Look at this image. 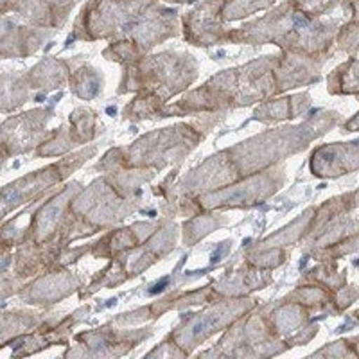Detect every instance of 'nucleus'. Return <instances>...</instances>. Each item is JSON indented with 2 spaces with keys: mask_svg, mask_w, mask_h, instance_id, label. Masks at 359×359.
<instances>
[{
  "mask_svg": "<svg viewBox=\"0 0 359 359\" xmlns=\"http://www.w3.org/2000/svg\"><path fill=\"white\" fill-rule=\"evenodd\" d=\"M217 2H208L203 8H200L198 11L192 13L191 24L192 31H198L201 36H207V34L214 33V31H219V24H217Z\"/></svg>",
  "mask_w": 359,
  "mask_h": 359,
  "instance_id": "nucleus-1",
  "label": "nucleus"
},
{
  "mask_svg": "<svg viewBox=\"0 0 359 359\" xmlns=\"http://www.w3.org/2000/svg\"><path fill=\"white\" fill-rule=\"evenodd\" d=\"M273 2V0H233L232 4L226 6L224 9V17L233 20V18L246 17L248 13L255 11V9L266 8Z\"/></svg>",
  "mask_w": 359,
  "mask_h": 359,
  "instance_id": "nucleus-2",
  "label": "nucleus"
},
{
  "mask_svg": "<svg viewBox=\"0 0 359 359\" xmlns=\"http://www.w3.org/2000/svg\"><path fill=\"white\" fill-rule=\"evenodd\" d=\"M168 282H169V278H163V280H160L158 284H156V286L153 287V290H151V294H155V293H160V291L163 290V286H165V284H168Z\"/></svg>",
  "mask_w": 359,
  "mask_h": 359,
  "instance_id": "nucleus-3",
  "label": "nucleus"
},
{
  "mask_svg": "<svg viewBox=\"0 0 359 359\" xmlns=\"http://www.w3.org/2000/svg\"><path fill=\"white\" fill-rule=\"evenodd\" d=\"M178 2H191V0H178Z\"/></svg>",
  "mask_w": 359,
  "mask_h": 359,
  "instance_id": "nucleus-4",
  "label": "nucleus"
}]
</instances>
